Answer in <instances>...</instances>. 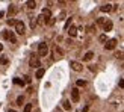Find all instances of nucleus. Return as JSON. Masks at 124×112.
<instances>
[{"instance_id":"8","label":"nucleus","mask_w":124,"mask_h":112,"mask_svg":"<svg viewBox=\"0 0 124 112\" xmlns=\"http://www.w3.org/2000/svg\"><path fill=\"white\" fill-rule=\"evenodd\" d=\"M112 26H114V23L110 20H106L104 24H103V30H104V32H110V30H112Z\"/></svg>"},{"instance_id":"4","label":"nucleus","mask_w":124,"mask_h":112,"mask_svg":"<svg viewBox=\"0 0 124 112\" xmlns=\"http://www.w3.org/2000/svg\"><path fill=\"white\" fill-rule=\"evenodd\" d=\"M15 32L18 35H24V32H26V26H24L23 21H17V24H15Z\"/></svg>"},{"instance_id":"10","label":"nucleus","mask_w":124,"mask_h":112,"mask_svg":"<svg viewBox=\"0 0 124 112\" xmlns=\"http://www.w3.org/2000/svg\"><path fill=\"white\" fill-rule=\"evenodd\" d=\"M71 98H73V102H79L80 94H79V89H77V88H74V89L71 91Z\"/></svg>"},{"instance_id":"9","label":"nucleus","mask_w":124,"mask_h":112,"mask_svg":"<svg viewBox=\"0 0 124 112\" xmlns=\"http://www.w3.org/2000/svg\"><path fill=\"white\" fill-rule=\"evenodd\" d=\"M41 15L44 17V20H46V23H47V20H50V18H52V12H50V9H48V8H46V9H42Z\"/></svg>"},{"instance_id":"20","label":"nucleus","mask_w":124,"mask_h":112,"mask_svg":"<svg viewBox=\"0 0 124 112\" xmlns=\"http://www.w3.org/2000/svg\"><path fill=\"white\" fill-rule=\"evenodd\" d=\"M14 83H17V85H21V86H23V85H24V80H21V79L15 77V79H14Z\"/></svg>"},{"instance_id":"30","label":"nucleus","mask_w":124,"mask_h":112,"mask_svg":"<svg viewBox=\"0 0 124 112\" xmlns=\"http://www.w3.org/2000/svg\"><path fill=\"white\" fill-rule=\"evenodd\" d=\"M70 24H71V18H68L67 23H65V29H70Z\"/></svg>"},{"instance_id":"23","label":"nucleus","mask_w":124,"mask_h":112,"mask_svg":"<svg viewBox=\"0 0 124 112\" xmlns=\"http://www.w3.org/2000/svg\"><path fill=\"white\" fill-rule=\"evenodd\" d=\"M30 111H32V104L27 103L26 106H24V111H23V112H30Z\"/></svg>"},{"instance_id":"21","label":"nucleus","mask_w":124,"mask_h":112,"mask_svg":"<svg viewBox=\"0 0 124 112\" xmlns=\"http://www.w3.org/2000/svg\"><path fill=\"white\" fill-rule=\"evenodd\" d=\"M94 29H95V26H94V24H91V26L86 27V32H88V33H92V32H94Z\"/></svg>"},{"instance_id":"14","label":"nucleus","mask_w":124,"mask_h":112,"mask_svg":"<svg viewBox=\"0 0 124 112\" xmlns=\"http://www.w3.org/2000/svg\"><path fill=\"white\" fill-rule=\"evenodd\" d=\"M92 58H94V53H92V52H86L85 56H83V61H91Z\"/></svg>"},{"instance_id":"16","label":"nucleus","mask_w":124,"mask_h":112,"mask_svg":"<svg viewBox=\"0 0 124 112\" xmlns=\"http://www.w3.org/2000/svg\"><path fill=\"white\" fill-rule=\"evenodd\" d=\"M42 76H44V68H38L36 70V79H41Z\"/></svg>"},{"instance_id":"7","label":"nucleus","mask_w":124,"mask_h":112,"mask_svg":"<svg viewBox=\"0 0 124 112\" xmlns=\"http://www.w3.org/2000/svg\"><path fill=\"white\" fill-rule=\"evenodd\" d=\"M53 55L56 56V58H62V56H64V50L58 46H53Z\"/></svg>"},{"instance_id":"24","label":"nucleus","mask_w":124,"mask_h":112,"mask_svg":"<svg viewBox=\"0 0 124 112\" xmlns=\"http://www.w3.org/2000/svg\"><path fill=\"white\" fill-rule=\"evenodd\" d=\"M115 58H116V59H123V58H124V53H123V52H116V53H115Z\"/></svg>"},{"instance_id":"33","label":"nucleus","mask_w":124,"mask_h":112,"mask_svg":"<svg viewBox=\"0 0 124 112\" xmlns=\"http://www.w3.org/2000/svg\"><path fill=\"white\" fill-rule=\"evenodd\" d=\"M89 70H91L92 73H94V71H95V67H94V65H89Z\"/></svg>"},{"instance_id":"3","label":"nucleus","mask_w":124,"mask_h":112,"mask_svg":"<svg viewBox=\"0 0 124 112\" xmlns=\"http://www.w3.org/2000/svg\"><path fill=\"white\" fill-rule=\"evenodd\" d=\"M48 55V46L46 42H39L38 46V56H47Z\"/></svg>"},{"instance_id":"11","label":"nucleus","mask_w":124,"mask_h":112,"mask_svg":"<svg viewBox=\"0 0 124 112\" xmlns=\"http://www.w3.org/2000/svg\"><path fill=\"white\" fill-rule=\"evenodd\" d=\"M68 35H70L71 38H74V36H77V27H74V26H71L70 29H68Z\"/></svg>"},{"instance_id":"19","label":"nucleus","mask_w":124,"mask_h":112,"mask_svg":"<svg viewBox=\"0 0 124 112\" xmlns=\"http://www.w3.org/2000/svg\"><path fill=\"white\" fill-rule=\"evenodd\" d=\"M62 106H64V109H67V111H70V109H71L70 102H64V103H62Z\"/></svg>"},{"instance_id":"17","label":"nucleus","mask_w":124,"mask_h":112,"mask_svg":"<svg viewBox=\"0 0 124 112\" xmlns=\"http://www.w3.org/2000/svg\"><path fill=\"white\" fill-rule=\"evenodd\" d=\"M36 24H38V23H36V18H35L33 15H30V27L33 29V27L36 26Z\"/></svg>"},{"instance_id":"26","label":"nucleus","mask_w":124,"mask_h":112,"mask_svg":"<svg viewBox=\"0 0 124 112\" xmlns=\"http://www.w3.org/2000/svg\"><path fill=\"white\" fill-rule=\"evenodd\" d=\"M104 21H106L104 18H98V20H97V24H98V26H103V24H104Z\"/></svg>"},{"instance_id":"28","label":"nucleus","mask_w":124,"mask_h":112,"mask_svg":"<svg viewBox=\"0 0 124 112\" xmlns=\"http://www.w3.org/2000/svg\"><path fill=\"white\" fill-rule=\"evenodd\" d=\"M54 21H56V20H54V18L52 17V18H50V20H47V23H46V24H48V26H52V24H53Z\"/></svg>"},{"instance_id":"22","label":"nucleus","mask_w":124,"mask_h":112,"mask_svg":"<svg viewBox=\"0 0 124 112\" xmlns=\"http://www.w3.org/2000/svg\"><path fill=\"white\" fill-rule=\"evenodd\" d=\"M98 41H100V42H106L108 41V36L106 35H100V36H98Z\"/></svg>"},{"instance_id":"35","label":"nucleus","mask_w":124,"mask_h":112,"mask_svg":"<svg viewBox=\"0 0 124 112\" xmlns=\"http://www.w3.org/2000/svg\"><path fill=\"white\" fill-rule=\"evenodd\" d=\"M3 15H5V14H3V12H0V18H2V17H3Z\"/></svg>"},{"instance_id":"18","label":"nucleus","mask_w":124,"mask_h":112,"mask_svg":"<svg viewBox=\"0 0 124 112\" xmlns=\"http://www.w3.org/2000/svg\"><path fill=\"white\" fill-rule=\"evenodd\" d=\"M8 62H9V59L6 58V56H2V58H0V64H2V65H6Z\"/></svg>"},{"instance_id":"15","label":"nucleus","mask_w":124,"mask_h":112,"mask_svg":"<svg viewBox=\"0 0 124 112\" xmlns=\"http://www.w3.org/2000/svg\"><path fill=\"white\" fill-rule=\"evenodd\" d=\"M26 6H27L29 9H35V8H36V2H33V0H29V2L26 3Z\"/></svg>"},{"instance_id":"27","label":"nucleus","mask_w":124,"mask_h":112,"mask_svg":"<svg viewBox=\"0 0 124 112\" xmlns=\"http://www.w3.org/2000/svg\"><path fill=\"white\" fill-rule=\"evenodd\" d=\"M23 100H24V97H23V96H20V97L17 98V104H23Z\"/></svg>"},{"instance_id":"31","label":"nucleus","mask_w":124,"mask_h":112,"mask_svg":"<svg viewBox=\"0 0 124 112\" xmlns=\"http://www.w3.org/2000/svg\"><path fill=\"white\" fill-rule=\"evenodd\" d=\"M120 88H124V76H123V79L120 80Z\"/></svg>"},{"instance_id":"25","label":"nucleus","mask_w":124,"mask_h":112,"mask_svg":"<svg viewBox=\"0 0 124 112\" xmlns=\"http://www.w3.org/2000/svg\"><path fill=\"white\" fill-rule=\"evenodd\" d=\"M76 85H77V86H86V82H85V80H77Z\"/></svg>"},{"instance_id":"5","label":"nucleus","mask_w":124,"mask_h":112,"mask_svg":"<svg viewBox=\"0 0 124 112\" xmlns=\"http://www.w3.org/2000/svg\"><path fill=\"white\" fill-rule=\"evenodd\" d=\"M115 47H116V40L115 38L114 40H108L106 44H104V48H106V50H114Z\"/></svg>"},{"instance_id":"6","label":"nucleus","mask_w":124,"mask_h":112,"mask_svg":"<svg viewBox=\"0 0 124 112\" xmlns=\"http://www.w3.org/2000/svg\"><path fill=\"white\" fill-rule=\"evenodd\" d=\"M70 67L73 68L74 71H82V68H83L82 64H80V62H77V61H71V62H70Z\"/></svg>"},{"instance_id":"13","label":"nucleus","mask_w":124,"mask_h":112,"mask_svg":"<svg viewBox=\"0 0 124 112\" xmlns=\"http://www.w3.org/2000/svg\"><path fill=\"white\" fill-rule=\"evenodd\" d=\"M15 12H17V6H15V5H9V8H8V14H9V15H14Z\"/></svg>"},{"instance_id":"34","label":"nucleus","mask_w":124,"mask_h":112,"mask_svg":"<svg viewBox=\"0 0 124 112\" xmlns=\"http://www.w3.org/2000/svg\"><path fill=\"white\" fill-rule=\"evenodd\" d=\"M2 50H3V46H2V44H0V52H2Z\"/></svg>"},{"instance_id":"29","label":"nucleus","mask_w":124,"mask_h":112,"mask_svg":"<svg viewBox=\"0 0 124 112\" xmlns=\"http://www.w3.org/2000/svg\"><path fill=\"white\" fill-rule=\"evenodd\" d=\"M8 24H9V26H15V24H17V21L11 18V20H8Z\"/></svg>"},{"instance_id":"1","label":"nucleus","mask_w":124,"mask_h":112,"mask_svg":"<svg viewBox=\"0 0 124 112\" xmlns=\"http://www.w3.org/2000/svg\"><path fill=\"white\" fill-rule=\"evenodd\" d=\"M29 65L32 67V68H39L41 67V62H39V58H38V55H32L30 56V61H29Z\"/></svg>"},{"instance_id":"12","label":"nucleus","mask_w":124,"mask_h":112,"mask_svg":"<svg viewBox=\"0 0 124 112\" xmlns=\"http://www.w3.org/2000/svg\"><path fill=\"white\" fill-rule=\"evenodd\" d=\"M100 11H101V12H109V11H112V5H109V3L103 5L101 8H100Z\"/></svg>"},{"instance_id":"37","label":"nucleus","mask_w":124,"mask_h":112,"mask_svg":"<svg viewBox=\"0 0 124 112\" xmlns=\"http://www.w3.org/2000/svg\"><path fill=\"white\" fill-rule=\"evenodd\" d=\"M123 67H124V64H123Z\"/></svg>"},{"instance_id":"32","label":"nucleus","mask_w":124,"mask_h":112,"mask_svg":"<svg viewBox=\"0 0 124 112\" xmlns=\"http://www.w3.org/2000/svg\"><path fill=\"white\" fill-rule=\"evenodd\" d=\"M88 111H89V106H85V108L82 109V112H88Z\"/></svg>"},{"instance_id":"36","label":"nucleus","mask_w":124,"mask_h":112,"mask_svg":"<svg viewBox=\"0 0 124 112\" xmlns=\"http://www.w3.org/2000/svg\"><path fill=\"white\" fill-rule=\"evenodd\" d=\"M9 112H17V111H14V109H11V111H9Z\"/></svg>"},{"instance_id":"2","label":"nucleus","mask_w":124,"mask_h":112,"mask_svg":"<svg viewBox=\"0 0 124 112\" xmlns=\"http://www.w3.org/2000/svg\"><path fill=\"white\" fill-rule=\"evenodd\" d=\"M3 38L8 40L9 42H17V36H15V33L12 32V30H5V32H3Z\"/></svg>"}]
</instances>
